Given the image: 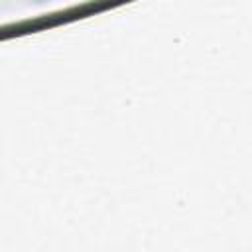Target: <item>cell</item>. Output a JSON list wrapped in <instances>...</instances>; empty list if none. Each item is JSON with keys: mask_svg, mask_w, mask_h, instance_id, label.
Here are the masks:
<instances>
[{"mask_svg": "<svg viewBox=\"0 0 252 252\" xmlns=\"http://www.w3.org/2000/svg\"><path fill=\"white\" fill-rule=\"evenodd\" d=\"M37 2H39V0H37Z\"/></svg>", "mask_w": 252, "mask_h": 252, "instance_id": "cell-1", "label": "cell"}]
</instances>
